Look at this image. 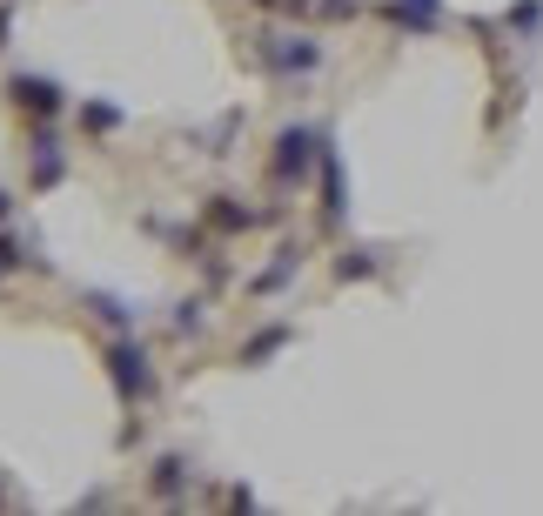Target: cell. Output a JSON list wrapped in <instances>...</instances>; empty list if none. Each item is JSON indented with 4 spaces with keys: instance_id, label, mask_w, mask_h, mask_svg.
<instances>
[{
    "instance_id": "cell-16",
    "label": "cell",
    "mask_w": 543,
    "mask_h": 516,
    "mask_svg": "<svg viewBox=\"0 0 543 516\" xmlns=\"http://www.w3.org/2000/svg\"><path fill=\"white\" fill-rule=\"evenodd\" d=\"M322 7H329V14H356V0H322Z\"/></svg>"
},
{
    "instance_id": "cell-13",
    "label": "cell",
    "mask_w": 543,
    "mask_h": 516,
    "mask_svg": "<svg viewBox=\"0 0 543 516\" xmlns=\"http://www.w3.org/2000/svg\"><path fill=\"white\" fill-rule=\"evenodd\" d=\"M215 222H222V228H249L255 215H249V208H228V195H222V208H215Z\"/></svg>"
},
{
    "instance_id": "cell-10",
    "label": "cell",
    "mask_w": 543,
    "mask_h": 516,
    "mask_svg": "<svg viewBox=\"0 0 543 516\" xmlns=\"http://www.w3.org/2000/svg\"><path fill=\"white\" fill-rule=\"evenodd\" d=\"M396 21H409V27H430V21H436V0H396Z\"/></svg>"
},
{
    "instance_id": "cell-17",
    "label": "cell",
    "mask_w": 543,
    "mask_h": 516,
    "mask_svg": "<svg viewBox=\"0 0 543 516\" xmlns=\"http://www.w3.org/2000/svg\"><path fill=\"white\" fill-rule=\"evenodd\" d=\"M7 208H14V202H7V188H0V222H7Z\"/></svg>"
},
{
    "instance_id": "cell-15",
    "label": "cell",
    "mask_w": 543,
    "mask_h": 516,
    "mask_svg": "<svg viewBox=\"0 0 543 516\" xmlns=\"http://www.w3.org/2000/svg\"><path fill=\"white\" fill-rule=\"evenodd\" d=\"M14 262H21V242H14V235H0V269H14Z\"/></svg>"
},
{
    "instance_id": "cell-11",
    "label": "cell",
    "mask_w": 543,
    "mask_h": 516,
    "mask_svg": "<svg viewBox=\"0 0 543 516\" xmlns=\"http://www.w3.org/2000/svg\"><path fill=\"white\" fill-rule=\"evenodd\" d=\"M81 121H88V128H114V121H121V108H108V101H94V108H81Z\"/></svg>"
},
{
    "instance_id": "cell-4",
    "label": "cell",
    "mask_w": 543,
    "mask_h": 516,
    "mask_svg": "<svg viewBox=\"0 0 543 516\" xmlns=\"http://www.w3.org/2000/svg\"><path fill=\"white\" fill-rule=\"evenodd\" d=\"M262 54H269L282 74H309V68L322 61V47L309 41V34H269V41H262Z\"/></svg>"
},
{
    "instance_id": "cell-6",
    "label": "cell",
    "mask_w": 543,
    "mask_h": 516,
    "mask_svg": "<svg viewBox=\"0 0 543 516\" xmlns=\"http://www.w3.org/2000/svg\"><path fill=\"white\" fill-rule=\"evenodd\" d=\"M322 215H329V222L342 215V168H336V148H329V135H322Z\"/></svg>"
},
{
    "instance_id": "cell-18",
    "label": "cell",
    "mask_w": 543,
    "mask_h": 516,
    "mask_svg": "<svg viewBox=\"0 0 543 516\" xmlns=\"http://www.w3.org/2000/svg\"><path fill=\"white\" fill-rule=\"evenodd\" d=\"M0 34H7V7H0Z\"/></svg>"
},
{
    "instance_id": "cell-2",
    "label": "cell",
    "mask_w": 543,
    "mask_h": 516,
    "mask_svg": "<svg viewBox=\"0 0 543 516\" xmlns=\"http://www.w3.org/2000/svg\"><path fill=\"white\" fill-rule=\"evenodd\" d=\"M316 155H322L316 128H282V135H275V181H302Z\"/></svg>"
},
{
    "instance_id": "cell-14",
    "label": "cell",
    "mask_w": 543,
    "mask_h": 516,
    "mask_svg": "<svg viewBox=\"0 0 543 516\" xmlns=\"http://www.w3.org/2000/svg\"><path fill=\"white\" fill-rule=\"evenodd\" d=\"M175 329H181V336H188V329H202V302H181V309H175Z\"/></svg>"
},
{
    "instance_id": "cell-9",
    "label": "cell",
    "mask_w": 543,
    "mask_h": 516,
    "mask_svg": "<svg viewBox=\"0 0 543 516\" xmlns=\"http://www.w3.org/2000/svg\"><path fill=\"white\" fill-rule=\"evenodd\" d=\"M282 342H289V329H262V336H255L249 349H242V362H262V356H275Z\"/></svg>"
},
{
    "instance_id": "cell-5",
    "label": "cell",
    "mask_w": 543,
    "mask_h": 516,
    "mask_svg": "<svg viewBox=\"0 0 543 516\" xmlns=\"http://www.w3.org/2000/svg\"><path fill=\"white\" fill-rule=\"evenodd\" d=\"M27 155H34V188H54V181H61V168H68V161H61L54 128H34V148H27Z\"/></svg>"
},
{
    "instance_id": "cell-1",
    "label": "cell",
    "mask_w": 543,
    "mask_h": 516,
    "mask_svg": "<svg viewBox=\"0 0 543 516\" xmlns=\"http://www.w3.org/2000/svg\"><path fill=\"white\" fill-rule=\"evenodd\" d=\"M108 376H114V389H121L128 403H141V396L155 389V369H148V349H141V342H114L108 349Z\"/></svg>"
},
{
    "instance_id": "cell-8",
    "label": "cell",
    "mask_w": 543,
    "mask_h": 516,
    "mask_svg": "<svg viewBox=\"0 0 543 516\" xmlns=\"http://www.w3.org/2000/svg\"><path fill=\"white\" fill-rule=\"evenodd\" d=\"M88 309L101 315V322H114V329H128V322H135V315H128V302H121V295H101V289L88 295Z\"/></svg>"
},
{
    "instance_id": "cell-3",
    "label": "cell",
    "mask_w": 543,
    "mask_h": 516,
    "mask_svg": "<svg viewBox=\"0 0 543 516\" xmlns=\"http://www.w3.org/2000/svg\"><path fill=\"white\" fill-rule=\"evenodd\" d=\"M7 94H14V108H21V114H34V121L61 114V88H54L47 74H14V81H7Z\"/></svg>"
},
{
    "instance_id": "cell-7",
    "label": "cell",
    "mask_w": 543,
    "mask_h": 516,
    "mask_svg": "<svg viewBox=\"0 0 543 516\" xmlns=\"http://www.w3.org/2000/svg\"><path fill=\"white\" fill-rule=\"evenodd\" d=\"M181 483H188V463H181V456H161L155 463V496H175Z\"/></svg>"
},
{
    "instance_id": "cell-12",
    "label": "cell",
    "mask_w": 543,
    "mask_h": 516,
    "mask_svg": "<svg viewBox=\"0 0 543 516\" xmlns=\"http://www.w3.org/2000/svg\"><path fill=\"white\" fill-rule=\"evenodd\" d=\"M336 275H342V282H349V275H376V262L356 248V255H342V262H336Z\"/></svg>"
}]
</instances>
